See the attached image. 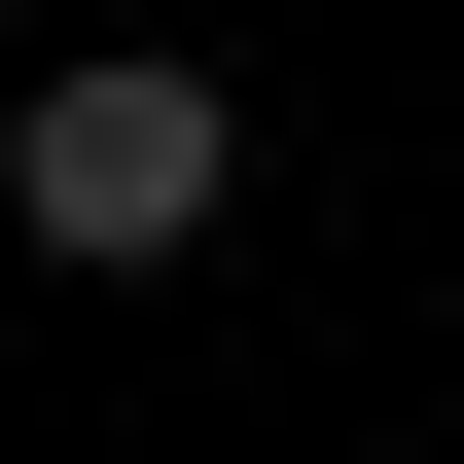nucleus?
<instances>
[{
    "label": "nucleus",
    "instance_id": "obj_1",
    "mask_svg": "<svg viewBox=\"0 0 464 464\" xmlns=\"http://www.w3.org/2000/svg\"><path fill=\"white\" fill-rule=\"evenodd\" d=\"M0 215H36L72 286H179V250L250 215V108H215V72H179V36H72L36 108H0Z\"/></svg>",
    "mask_w": 464,
    "mask_h": 464
}]
</instances>
